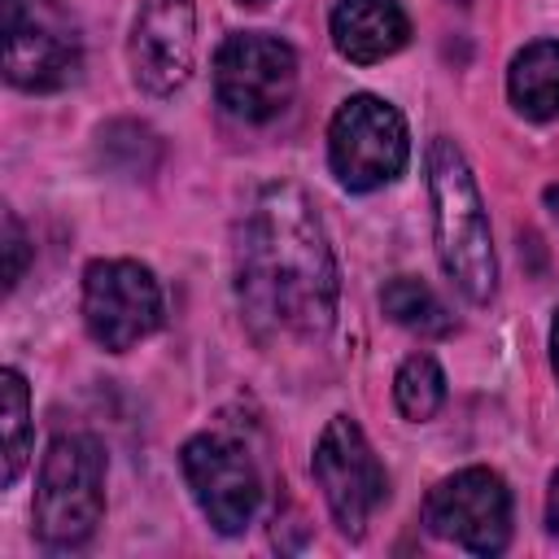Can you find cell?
<instances>
[{"instance_id": "cell-1", "label": "cell", "mask_w": 559, "mask_h": 559, "mask_svg": "<svg viewBox=\"0 0 559 559\" xmlns=\"http://www.w3.org/2000/svg\"><path fill=\"white\" fill-rule=\"evenodd\" d=\"M236 293L258 328L323 336L336 319V258L314 201L297 183L258 188L240 223Z\"/></svg>"}, {"instance_id": "cell-2", "label": "cell", "mask_w": 559, "mask_h": 559, "mask_svg": "<svg viewBox=\"0 0 559 559\" xmlns=\"http://www.w3.org/2000/svg\"><path fill=\"white\" fill-rule=\"evenodd\" d=\"M428 192H432V231H437L441 271L454 280V288L467 301L485 306L498 288L489 214L472 179V166L450 135H437L428 144Z\"/></svg>"}, {"instance_id": "cell-3", "label": "cell", "mask_w": 559, "mask_h": 559, "mask_svg": "<svg viewBox=\"0 0 559 559\" xmlns=\"http://www.w3.org/2000/svg\"><path fill=\"white\" fill-rule=\"evenodd\" d=\"M105 511V450L92 432L48 441L35 485V537L52 550L83 546Z\"/></svg>"}, {"instance_id": "cell-4", "label": "cell", "mask_w": 559, "mask_h": 559, "mask_svg": "<svg viewBox=\"0 0 559 559\" xmlns=\"http://www.w3.org/2000/svg\"><path fill=\"white\" fill-rule=\"evenodd\" d=\"M4 79L22 92H61L83 70L79 22L61 0H0Z\"/></svg>"}, {"instance_id": "cell-5", "label": "cell", "mask_w": 559, "mask_h": 559, "mask_svg": "<svg viewBox=\"0 0 559 559\" xmlns=\"http://www.w3.org/2000/svg\"><path fill=\"white\" fill-rule=\"evenodd\" d=\"M406 157H411L406 118L389 100L358 92L332 114L328 162H332V175L341 188L376 192L406 170Z\"/></svg>"}, {"instance_id": "cell-6", "label": "cell", "mask_w": 559, "mask_h": 559, "mask_svg": "<svg viewBox=\"0 0 559 559\" xmlns=\"http://www.w3.org/2000/svg\"><path fill=\"white\" fill-rule=\"evenodd\" d=\"M297 92V52L266 31H236L214 52V96L240 122H271Z\"/></svg>"}, {"instance_id": "cell-7", "label": "cell", "mask_w": 559, "mask_h": 559, "mask_svg": "<svg viewBox=\"0 0 559 559\" xmlns=\"http://www.w3.org/2000/svg\"><path fill=\"white\" fill-rule=\"evenodd\" d=\"M83 328L87 336L122 354L162 328V288L135 258H96L83 271Z\"/></svg>"}, {"instance_id": "cell-8", "label": "cell", "mask_w": 559, "mask_h": 559, "mask_svg": "<svg viewBox=\"0 0 559 559\" xmlns=\"http://www.w3.org/2000/svg\"><path fill=\"white\" fill-rule=\"evenodd\" d=\"M314 480L345 537H362L367 520L389 498V476L349 415H332L314 445Z\"/></svg>"}, {"instance_id": "cell-9", "label": "cell", "mask_w": 559, "mask_h": 559, "mask_svg": "<svg viewBox=\"0 0 559 559\" xmlns=\"http://www.w3.org/2000/svg\"><path fill=\"white\" fill-rule=\"evenodd\" d=\"M183 480L201 507V515L223 533L236 537L253 524L258 502H262V480L249 459V450L223 432H197L179 450Z\"/></svg>"}, {"instance_id": "cell-10", "label": "cell", "mask_w": 559, "mask_h": 559, "mask_svg": "<svg viewBox=\"0 0 559 559\" xmlns=\"http://www.w3.org/2000/svg\"><path fill=\"white\" fill-rule=\"evenodd\" d=\"M424 524L472 555H498L511 542V493L498 472L463 467L424 498Z\"/></svg>"}, {"instance_id": "cell-11", "label": "cell", "mask_w": 559, "mask_h": 559, "mask_svg": "<svg viewBox=\"0 0 559 559\" xmlns=\"http://www.w3.org/2000/svg\"><path fill=\"white\" fill-rule=\"evenodd\" d=\"M192 61H197V4L144 0L127 39V66L135 87L148 96H175L192 79Z\"/></svg>"}, {"instance_id": "cell-12", "label": "cell", "mask_w": 559, "mask_h": 559, "mask_svg": "<svg viewBox=\"0 0 559 559\" xmlns=\"http://www.w3.org/2000/svg\"><path fill=\"white\" fill-rule=\"evenodd\" d=\"M411 39V17L397 0H336L332 4V44L341 57L371 66L393 57Z\"/></svg>"}, {"instance_id": "cell-13", "label": "cell", "mask_w": 559, "mask_h": 559, "mask_svg": "<svg viewBox=\"0 0 559 559\" xmlns=\"http://www.w3.org/2000/svg\"><path fill=\"white\" fill-rule=\"evenodd\" d=\"M507 92L524 118H559V39H533L528 48H520L507 70Z\"/></svg>"}, {"instance_id": "cell-14", "label": "cell", "mask_w": 559, "mask_h": 559, "mask_svg": "<svg viewBox=\"0 0 559 559\" xmlns=\"http://www.w3.org/2000/svg\"><path fill=\"white\" fill-rule=\"evenodd\" d=\"M380 306L406 332H419V336H450L454 332V314L445 310V301L415 275L389 280L384 293H380Z\"/></svg>"}, {"instance_id": "cell-15", "label": "cell", "mask_w": 559, "mask_h": 559, "mask_svg": "<svg viewBox=\"0 0 559 559\" xmlns=\"http://www.w3.org/2000/svg\"><path fill=\"white\" fill-rule=\"evenodd\" d=\"M0 432H4V472L0 480L13 485L31 454V389L17 367L0 371Z\"/></svg>"}, {"instance_id": "cell-16", "label": "cell", "mask_w": 559, "mask_h": 559, "mask_svg": "<svg viewBox=\"0 0 559 559\" xmlns=\"http://www.w3.org/2000/svg\"><path fill=\"white\" fill-rule=\"evenodd\" d=\"M393 402L415 424H424V419H432L441 411V402H445V371L437 367L432 354H411L397 367V376H393Z\"/></svg>"}, {"instance_id": "cell-17", "label": "cell", "mask_w": 559, "mask_h": 559, "mask_svg": "<svg viewBox=\"0 0 559 559\" xmlns=\"http://www.w3.org/2000/svg\"><path fill=\"white\" fill-rule=\"evenodd\" d=\"M100 157L122 175H148L157 166V135L140 122H109L100 131Z\"/></svg>"}, {"instance_id": "cell-18", "label": "cell", "mask_w": 559, "mask_h": 559, "mask_svg": "<svg viewBox=\"0 0 559 559\" xmlns=\"http://www.w3.org/2000/svg\"><path fill=\"white\" fill-rule=\"evenodd\" d=\"M26 262H31L26 227L17 223L13 210H4V288H17V280L26 275Z\"/></svg>"}, {"instance_id": "cell-19", "label": "cell", "mask_w": 559, "mask_h": 559, "mask_svg": "<svg viewBox=\"0 0 559 559\" xmlns=\"http://www.w3.org/2000/svg\"><path fill=\"white\" fill-rule=\"evenodd\" d=\"M546 528L559 542V472L550 476V493H546Z\"/></svg>"}, {"instance_id": "cell-20", "label": "cell", "mask_w": 559, "mask_h": 559, "mask_svg": "<svg viewBox=\"0 0 559 559\" xmlns=\"http://www.w3.org/2000/svg\"><path fill=\"white\" fill-rule=\"evenodd\" d=\"M550 367L559 376V310H555V323H550Z\"/></svg>"}, {"instance_id": "cell-21", "label": "cell", "mask_w": 559, "mask_h": 559, "mask_svg": "<svg viewBox=\"0 0 559 559\" xmlns=\"http://www.w3.org/2000/svg\"><path fill=\"white\" fill-rule=\"evenodd\" d=\"M546 210H550V214H555V223H559V183H550V188H546Z\"/></svg>"}, {"instance_id": "cell-22", "label": "cell", "mask_w": 559, "mask_h": 559, "mask_svg": "<svg viewBox=\"0 0 559 559\" xmlns=\"http://www.w3.org/2000/svg\"><path fill=\"white\" fill-rule=\"evenodd\" d=\"M240 4H249V9H258V4H266V0H240Z\"/></svg>"}]
</instances>
